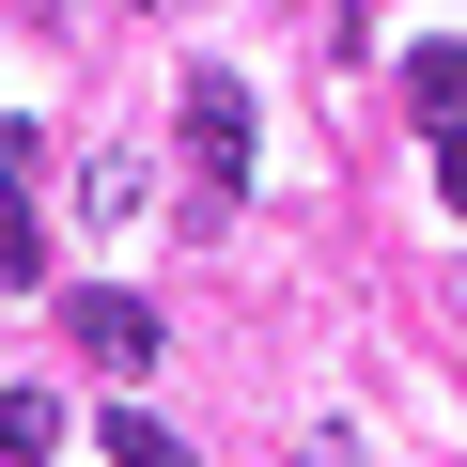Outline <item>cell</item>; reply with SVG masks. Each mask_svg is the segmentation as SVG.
<instances>
[{"label":"cell","mask_w":467,"mask_h":467,"mask_svg":"<svg viewBox=\"0 0 467 467\" xmlns=\"http://www.w3.org/2000/svg\"><path fill=\"white\" fill-rule=\"evenodd\" d=\"M63 343H78L94 374H140V358H156V312H140L125 281H94V296H63Z\"/></svg>","instance_id":"6da1fadb"},{"label":"cell","mask_w":467,"mask_h":467,"mask_svg":"<svg viewBox=\"0 0 467 467\" xmlns=\"http://www.w3.org/2000/svg\"><path fill=\"white\" fill-rule=\"evenodd\" d=\"M187 156H202V171H218V187H234V171H250V94H234V78H218V63H202V78H187Z\"/></svg>","instance_id":"7a4b0ae2"},{"label":"cell","mask_w":467,"mask_h":467,"mask_svg":"<svg viewBox=\"0 0 467 467\" xmlns=\"http://www.w3.org/2000/svg\"><path fill=\"white\" fill-rule=\"evenodd\" d=\"M47 451H63V405L16 374V389H0V467H47Z\"/></svg>","instance_id":"3957f363"},{"label":"cell","mask_w":467,"mask_h":467,"mask_svg":"<svg viewBox=\"0 0 467 467\" xmlns=\"http://www.w3.org/2000/svg\"><path fill=\"white\" fill-rule=\"evenodd\" d=\"M47 281V234H32V202H16V171H0V296H32Z\"/></svg>","instance_id":"277c9868"},{"label":"cell","mask_w":467,"mask_h":467,"mask_svg":"<svg viewBox=\"0 0 467 467\" xmlns=\"http://www.w3.org/2000/svg\"><path fill=\"white\" fill-rule=\"evenodd\" d=\"M405 94H420L436 125H467V47H405Z\"/></svg>","instance_id":"5b68a950"},{"label":"cell","mask_w":467,"mask_h":467,"mask_svg":"<svg viewBox=\"0 0 467 467\" xmlns=\"http://www.w3.org/2000/svg\"><path fill=\"white\" fill-rule=\"evenodd\" d=\"M109 467H187V436H171L156 405H109Z\"/></svg>","instance_id":"8992f818"},{"label":"cell","mask_w":467,"mask_h":467,"mask_svg":"<svg viewBox=\"0 0 467 467\" xmlns=\"http://www.w3.org/2000/svg\"><path fill=\"white\" fill-rule=\"evenodd\" d=\"M78 202H94V234H125V218H140V156H94V171H78Z\"/></svg>","instance_id":"52a82bcc"},{"label":"cell","mask_w":467,"mask_h":467,"mask_svg":"<svg viewBox=\"0 0 467 467\" xmlns=\"http://www.w3.org/2000/svg\"><path fill=\"white\" fill-rule=\"evenodd\" d=\"M436 202H451V218H467V125H451V140H436Z\"/></svg>","instance_id":"ba28073f"}]
</instances>
